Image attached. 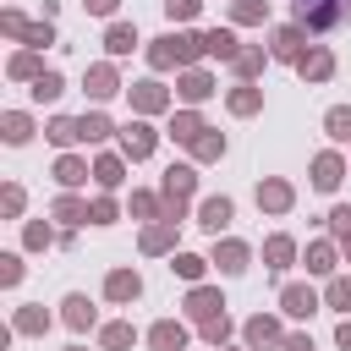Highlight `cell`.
Returning a JSON list of instances; mask_svg holds the SVG:
<instances>
[{
	"instance_id": "6da1fadb",
	"label": "cell",
	"mask_w": 351,
	"mask_h": 351,
	"mask_svg": "<svg viewBox=\"0 0 351 351\" xmlns=\"http://www.w3.org/2000/svg\"><path fill=\"white\" fill-rule=\"evenodd\" d=\"M346 16H351V0H296V27H302V33L340 27Z\"/></svg>"
},
{
	"instance_id": "7a4b0ae2",
	"label": "cell",
	"mask_w": 351,
	"mask_h": 351,
	"mask_svg": "<svg viewBox=\"0 0 351 351\" xmlns=\"http://www.w3.org/2000/svg\"><path fill=\"white\" fill-rule=\"evenodd\" d=\"M192 186H197V170L192 165H170L165 170V219H181V203L192 197Z\"/></svg>"
},
{
	"instance_id": "3957f363",
	"label": "cell",
	"mask_w": 351,
	"mask_h": 351,
	"mask_svg": "<svg viewBox=\"0 0 351 351\" xmlns=\"http://www.w3.org/2000/svg\"><path fill=\"white\" fill-rule=\"evenodd\" d=\"M0 27H5L11 38H22V44H33V49H44V44H55V33H49V22H27V16H16V11H5V16H0Z\"/></svg>"
},
{
	"instance_id": "277c9868",
	"label": "cell",
	"mask_w": 351,
	"mask_h": 351,
	"mask_svg": "<svg viewBox=\"0 0 351 351\" xmlns=\"http://www.w3.org/2000/svg\"><path fill=\"white\" fill-rule=\"evenodd\" d=\"M154 143H159V137H154V126H148V121L121 126V154H126V159H148V154H154Z\"/></svg>"
},
{
	"instance_id": "5b68a950",
	"label": "cell",
	"mask_w": 351,
	"mask_h": 351,
	"mask_svg": "<svg viewBox=\"0 0 351 351\" xmlns=\"http://www.w3.org/2000/svg\"><path fill=\"white\" fill-rule=\"evenodd\" d=\"M186 313H192L197 324H208V318H225V302H219V291H208V285H192V296H186Z\"/></svg>"
},
{
	"instance_id": "8992f818",
	"label": "cell",
	"mask_w": 351,
	"mask_h": 351,
	"mask_svg": "<svg viewBox=\"0 0 351 351\" xmlns=\"http://www.w3.org/2000/svg\"><path fill=\"white\" fill-rule=\"evenodd\" d=\"M340 176H346L340 154H318V159H313V186H318V192H335V186H340Z\"/></svg>"
},
{
	"instance_id": "52a82bcc",
	"label": "cell",
	"mask_w": 351,
	"mask_h": 351,
	"mask_svg": "<svg viewBox=\"0 0 351 351\" xmlns=\"http://www.w3.org/2000/svg\"><path fill=\"white\" fill-rule=\"evenodd\" d=\"M230 214H236V208H230V197H203V208H197V225L219 236V230L230 225Z\"/></svg>"
},
{
	"instance_id": "ba28073f",
	"label": "cell",
	"mask_w": 351,
	"mask_h": 351,
	"mask_svg": "<svg viewBox=\"0 0 351 351\" xmlns=\"http://www.w3.org/2000/svg\"><path fill=\"white\" fill-rule=\"evenodd\" d=\"M280 307H285L291 318H313V313H318V296H313L307 285H285V291H280Z\"/></svg>"
},
{
	"instance_id": "9c48e42d",
	"label": "cell",
	"mask_w": 351,
	"mask_h": 351,
	"mask_svg": "<svg viewBox=\"0 0 351 351\" xmlns=\"http://www.w3.org/2000/svg\"><path fill=\"white\" fill-rule=\"evenodd\" d=\"M126 93H132V104H137L143 115H159V110L170 104V93H165L159 82H137V88H126Z\"/></svg>"
},
{
	"instance_id": "30bf717a",
	"label": "cell",
	"mask_w": 351,
	"mask_h": 351,
	"mask_svg": "<svg viewBox=\"0 0 351 351\" xmlns=\"http://www.w3.org/2000/svg\"><path fill=\"white\" fill-rule=\"evenodd\" d=\"M137 291H143V280H137L132 269H115V274L104 280V296H110V302H137Z\"/></svg>"
},
{
	"instance_id": "8fae6325",
	"label": "cell",
	"mask_w": 351,
	"mask_h": 351,
	"mask_svg": "<svg viewBox=\"0 0 351 351\" xmlns=\"http://www.w3.org/2000/svg\"><path fill=\"white\" fill-rule=\"evenodd\" d=\"M148 346H154V351H181V346H186V329H181L176 318H165V324L148 329Z\"/></svg>"
},
{
	"instance_id": "7c38bea8",
	"label": "cell",
	"mask_w": 351,
	"mask_h": 351,
	"mask_svg": "<svg viewBox=\"0 0 351 351\" xmlns=\"http://www.w3.org/2000/svg\"><path fill=\"white\" fill-rule=\"evenodd\" d=\"M296 71H302L307 82H324V77L335 71V55H329V49H307V55L296 60Z\"/></svg>"
},
{
	"instance_id": "4fadbf2b",
	"label": "cell",
	"mask_w": 351,
	"mask_h": 351,
	"mask_svg": "<svg viewBox=\"0 0 351 351\" xmlns=\"http://www.w3.org/2000/svg\"><path fill=\"white\" fill-rule=\"evenodd\" d=\"M176 225H181V219H159V225H148V230H143V252H170V247H176Z\"/></svg>"
},
{
	"instance_id": "5bb4252c",
	"label": "cell",
	"mask_w": 351,
	"mask_h": 351,
	"mask_svg": "<svg viewBox=\"0 0 351 351\" xmlns=\"http://www.w3.org/2000/svg\"><path fill=\"white\" fill-rule=\"evenodd\" d=\"M247 258H252V252H247V241H219V247H214V263H219L225 274H241V269H247Z\"/></svg>"
},
{
	"instance_id": "9a60e30c",
	"label": "cell",
	"mask_w": 351,
	"mask_h": 351,
	"mask_svg": "<svg viewBox=\"0 0 351 351\" xmlns=\"http://www.w3.org/2000/svg\"><path fill=\"white\" fill-rule=\"evenodd\" d=\"M241 335H247V346H280V324H274V318H263V313H258V318H247V329H241Z\"/></svg>"
},
{
	"instance_id": "2e32d148",
	"label": "cell",
	"mask_w": 351,
	"mask_h": 351,
	"mask_svg": "<svg viewBox=\"0 0 351 351\" xmlns=\"http://www.w3.org/2000/svg\"><path fill=\"white\" fill-rule=\"evenodd\" d=\"M269 55H274V60H302V27H280Z\"/></svg>"
},
{
	"instance_id": "e0dca14e",
	"label": "cell",
	"mask_w": 351,
	"mask_h": 351,
	"mask_svg": "<svg viewBox=\"0 0 351 351\" xmlns=\"http://www.w3.org/2000/svg\"><path fill=\"white\" fill-rule=\"evenodd\" d=\"M208 93H214V77H208V71H186V77H181V99H186V104H203Z\"/></svg>"
},
{
	"instance_id": "ac0fdd59",
	"label": "cell",
	"mask_w": 351,
	"mask_h": 351,
	"mask_svg": "<svg viewBox=\"0 0 351 351\" xmlns=\"http://www.w3.org/2000/svg\"><path fill=\"white\" fill-rule=\"evenodd\" d=\"M258 203H263L269 214H285V208H291V186H285V181H263V186H258Z\"/></svg>"
},
{
	"instance_id": "d6986e66",
	"label": "cell",
	"mask_w": 351,
	"mask_h": 351,
	"mask_svg": "<svg viewBox=\"0 0 351 351\" xmlns=\"http://www.w3.org/2000/svg\"><path fill=\"white\" fill-rule=\"evenodd\" d=\"M203 44H208V55H219V60H236V55H241V44H236V33H225V27H214V33H203Z\"/></svg>"
},
{
	"instance_id": "ffe728a7",
	"label": "cell",
	"mask_w": 351,
	"mask_h": 351,
	"mask_svg": "<svg viewBox=\"0 0 351 351\" xmlns=\"http://www.w3.org/2000/svg\"><path fill=\"white\" fill-rule=\"evenodd\" d=\"M88 93H93V99H110V93H121V82H115V66H93V71H88Z\"/></svg>"
},
{
	"instance_id": "44dd1931",
	"label": "cell",
	"mask_w": 351,
	"mask_h": 351,
	"mask_svg": "<svg viewBox=\"0 0 351 351\" xmlns=\"http://www.w3.org/2000/svg\"><path fill=\"white\" fill-rule=\"evenodd\" d=\"M203 132H208V126H203V115H192V110H186V115H176V121H170V137H176V143H197V137H203Z\"/></svg>"
},
{
	"instance_id": "7402d4cb",
	"label": "cell",
	"mask_w": 351,
	"mask_h": 351,
	"mask_svg": "<svg viewBox=\"0 0 351 351\" xmlns=\"http://www.w3.org/2000/svg\"><path fill=\"white\" fill-rule=\"evenodd\" d=\"M263 258H269V269H285V263L296 258V241H291V236H269V241H263Z\"/></svg>"
},
{
	"instance_id": "603a6c76",
	"label": "cell",
	"mask_w": 351,
	"mask_h": 351,
	"mask_svg": "<svg viewBox=\"0 0 351 351\" xmlns=\"http://www.w3.org/2000/svg\"><path fill=\"white\" fill-rule=\"evenodd\" d=\"M60 307H66V313H60V318H66V324H71V329H88V324H93V302H88V296H66V302H60Z\"/></svg>"
},
{
	"instance_id": "cb8c5ba5",
	"label": "cell",
	"mask_w": 351,
	"mask_h": 351,
	"mask_svg": "<svg viewBox=\"0 0 351 351\" xmlns=\"http://www.w3.org/2000/svg\"><path fill=\"white\" fill-rule=\"evenodd\" d=\"M55 181H60V186H82V181H88V165H82L77 154H66V159L55 165Z\"/></svg>"
},
{
	"instance_id": "d4e9b609",
	"label": "cell",
	"mask_w": 351,
	"mask_h": 351,
	"mask_svg": "<svg viewBox=\"0 0 351 351\" xmlns=\"http://www.w3.org/2000/svg\"><path fill=\"white\" fill-rule=\"evenodd\" d=\"M11 329H16V335H44V329H49V313H44V307H22Z\"/></svg>"
},
{
	"instance_id": "484cf974",
	"label": "cell",
	"mask_w": 351,
	"mask_h": 351,
	"mask_svg": "<svg viewBox=\"0 0 351 351\" xmlns=\"http://www.w3.org/2000/svg\"><path fill=\"white\" fill-rule=\"evenodd\" d=\"M324 126H329L335 143H351V104H335V110L324 115Z\"/></svg>"
},
{
	"instance_id": "4316f807",
	"label": "cell",
	"mask_w": 351,
	"mask_h": 351,
	"mask_svg": "<svg viewBox=\"0 0 351 351\" xmlns=\"http://www.w3.org/2000/svg\"><path fill=\"white\" fill-rule=\"evenodd\" d=\"M132 44H137V33H132L126 22H115V27L104 33V49H110V55H132Z\"/></svg>"
},
{
	"instance_id": "83f0119b",
	"label": "cell",
	"mask_w": 351,
	"mask_h": 351,
	"mask_svg": "<svg viewBox=\"0 0 351 351\" xmlns=\"http://www.w3.org/2000/svg\"><path fill=\"white\" fill-rule=\"evenodd\" d=\"M44 132H49V143H60V148H66V143H82V126H77V121H66V115H55Z\"/></svg>"
},
{
	"instance_id": "f1b7e54d",
	"label": "cell",
	"mask_w": 351,
	"mask_h": 351,
	"mask_svg": "<svg viewBox=\"0 0 351 351\" xmlns=\"http://www.w3.org/2000/svg\"><path fill=\"white\" fill-rule=\"evenodd\" d=\"M197 55H208V44H203L197 33H176V60L186 66V60H197Z\"/></svg>"
},
{
	"instance_id": "f546056e",
	"label": "cell",
	"mask_w": 351,
	"mask_h": 351,
	"mask_svg": "<svg viewBox=\"0 0 351 351\" xmlns=\"http://www.w3.org/2000/svg\"><path fill=\"white\" fill-rule=\"evenodd\" d=\"M77 126H82V143H104V137H110V132H115V126H110V121H104V115H99V110H93V115H82V121H77Z\"/></svg>"
},
{
	"instance_id": "4dcf8cb0",
	"label": "cell",
	"mask_w": 351,
	"mask_h": 351,
	"mask_svg": "<svg viewBox=\"0 0 351 351\" xmlns=\"http://www.w3.org/2000/svg\"><path fill=\"white\" fill-rule=\"evenodd\" d=\"M55 219L82 225V219H93V208H88V203H77V197H60V203H55Z\"/></svg>"
},
{
	"instance_id": "1f68e13d",
	"label": "cell",
	"mask_w": 351,
	"mask_h": 351,
	"mask_svg": "<svg viewBox=\"0 0 351 351\" xmlns=\"http://www.w3.org/2000/svg\"><path fill=\"white\" fill-rule=\"evenodd\" d=\"M307 269H313V274H329V269H335V247H329V241H313V247H307Z\"/></svg>"
},
{
	"instance_id": "d6a6232c",
	"label": "cell",
	"mask_w": 351,
	"mask_h": 351,
	"mask_svg": "<svg viewBox=\"0 0 351 351\" xmlns=\"http://www.w3.org/2000/svg\"><path fill=\"white\" fill-rule=\"evenodd\" d=\"M170 269H176L181 280H192V285L203 280V258H197V252H176V258H170Z\"/></svg>"
},
{
	"instance_id": "836d02e7",
	"label": "cell",
	"mask_w": 351,
	"mask_h": 351,
	"mask_svg": "<svg viewBox=\"0 0 351 351\" xmlns=\"http://www.w3.org/2000/svg\"><path fill=\"white\" fill-rule=\"evenodd\" d=\"M99 340H104V351H126V346L137 340V329H132V324H110Z\"/></svg>"
},
{
	"instance_id": "e575fe53",
	"label": "cell",
	"mask_w": 351,
	"mask_h": 351,
	"mask_svg": "<svg viewBox=\"0 0 351 351\" xmlns=\"http://www.w3.org/2000/svg\"><path fill=\"white\" fill-rule=\"evenodd\" d=\"M148 60H154V71H165V66H181V60H176V33H170V38H159V44L148 49Z\"/></svg>"
},
{
	"instance_id": "d590c367",
	"label": "cell",
	"mask_w": 351,
	"mask_h": 351,
	"mask_svg": "<svg viewBox=\"0 0 351 351\" xmlns=\"http://www.w3.org/2000/svg\"><path fill=\"white\" fill-rule=\"evenodd\" d=\"M258 104H263V93H258V88H247V82H241V88L230 93V110H236V115H252Z\"/></svg>"
},
{
	"instance_id": "8d00e7d4",
	"label": "cell",
	"mask_w": 351,
	"mask_h": 351,
	"mask_svg": "<svg viewBox=\"0 0 351 351\" xmlns=\"http://www.w3.org/2000/svg\"><path fill=\"white\" fill-rule=\"evenodd\" d=\"M27 137H33V121H27L22 110H11V115H5V143H27Z\"/></svg>"
},
{
	"instance_id": "74e56055",
	"label": "cell",
	"mask_w": 351,
	"mask_h": 351,
	"mask_svg": "<svg viewBox=\"0 0 351 351\" xmlns=\"http://www.w3.org/2000/svg\"><path fill=\"white\" fill-rule=\"evenodd\" d=\"M93 181H99V186H121V159H115V154H104V159L93 165Z\"/></svg>"
},
{
	"instance_id": "f35d334b",
	"label": "cell",
	"mask_w": 351,
	"mask_h": 351,
	"mask_svg": "<svg viewBox=\"0 0 351 351\" xmlns=\"http://www.w3.org/2000/svg\"><path fill=\"white\" fill-rule=\"evenodd\" d=\"M66 93V82H60V71H44L38 82H33V99H60Z\"/></svg>"
},
{
	"instance_id": "ab89813d",
	"label": "cell",
	"mask_w": 351,
	"mask_h": 351,
	"mask_svg": "<svg viewBox=\"0 0 351 351\" xmlns=\"http://www.w3.org/2000/svg\"><path fill=\"white\" fill-rule=\"evenodd\" d=\"M192 154H197V159H219V154H225V137H219V132H203V137L192 143Z\"/></svg>"
},
{
	"instance_id": "60d3db41",
	"label": "cell",
	"mask_w": 351,
	"mask_h": 351,
	"mask_svg": "<svg viewBox=\"0 0 351 351\" xmlns=\"http://www.w3.org/2000/svg\"><path fill=\"white\" fill-rule=\"evenodd\" d=\"M335 313H351V280H329V296H324Z\"/></svg>"
},
{
	"instance_id": "b9f144b4",
	"label": "cell",
	"mask_w": 351,
	"mask_h": 351,
	"mask_svg": "<svg viewBox=\"0 0 351 351\" xmlns=\"http://www.w3.org/2000/svg\"><path fill=\"white\" fill-rule=\"evenodd\" d=\"M263 11H269V0H236V22H263Z\"/></svg>"
},
{
	"instance_id": "7bdbcfd3",
	"label": "cell",
	"mask_w": 351,
	"mask_h": 351,
	"mask_svg": "<svg viewBox=\"0 0 351 351\" xmlns=\"http://www.w3.org/2000/svg\"><path fill=\"white\" fill-rule=\"evenodd\" d=\"M11 77H33V82H38V77H44V71H38V55H33V49H22V55L11 60Z\"/></svg>"
},
{
	"instance_id": "ee69618b",
	"label": "cell",
	"mask_w": 351,
	"mask_h": 351,
	"mask_svg": "<svg viewBox=\"0 0 351 351\" xmlns=\"http://www.w3.org/2000/svg\"><path fill=\"white\" fill-rule=\"evenodd\" d=\"M230 66H236V77H252V71L263 66V49H241V55H236Z\"/></svg>"
},
{
	"instance_id": "f6af8a7d",
	"label": "cell",
	"mask_w": 351,
	"mask_h": 351,
	"mask_svg": "<svg viewBox=\"0 0 351 351\" xmlns=\"http://www.w3.org/2000/svg\"><path fill=\"white\" fill-rule=\"evenodd\" d=\"M16 280H22V258L5 252V258H0V285H16Z\"/></svg>"
},
{
	"instance_id": "bcb514c9",
	"label": "cell",
	"mask_w": 351,
	"mask_h": 351,
	"mask_svg": "<svg viewBox=\"0 0 351 351\" xmlns=\"http://www.w3.org/2000/svg\"><path fill=\"white\" fill-rule=\"evenodd\" d=\"M197 329H203V340H214V346H219V340L230 335V318H208V324H197Z\"/></svg>"
},
{
	"instance_id": "7dc6e473",
	"label": "cell",
	"mask_w": 351,
	"mask_h": 351,
	"mask_svg": "<svg viewBox=\"0 0 351 351\" xmlns=\"http://www.w3.org/2000/svg\"><path fill=\"white\" fill-rule=\"evenodd\" d=\"M329 225H335V236L346 241V236H351V203H340V208L329 214Z\"/></svg>"
},
{
	"instance_id": "c3c4849f",
	"label": "cell",
	"mask_w": 351,
	"mask_h": 351,
	"mask_svg": "<svg viewBox=\"0 0 351 351\" xmlns=\"http://www.w3.org/2000/svg\"><path fill=\"white\" fill-rule=\"evenodd\" d=\"M132 214H159V197L154 192H132Z\"/></svg>"
},
{
	"instance_id": "681fc988",
	"label": "cell",
	"mask_w": 351,
	"mask_h": 351,
	"mask_svg": "<svg viewBox=\"0 0 351 351\" xmlns=\"http://www.w3.org/2000/svg\"><path fill=\"white\" fill-rule=\"evenodd\" d=\"M93 225H115V197H99L93 203Z\"/></svg>"
},
{
	"instance_id": "f907efd6",
	"label": "cell",
	"mask_w": 351,
	"mask_h": 351,
	"mask_svg": "<svg viewBox=\"0 0 351 351\" xmlns=\"http://www.w3.org/2000/svg\"><path fill=\"white\" fill-rule=\"evenodd\" d=\"M165 11H170L176 22H186V16H197V0H165Z\"/></svg>"
},
{
	"instance_id": "816d5d0a",
	"label": "cell",
	"mask_w": 351,
	"mask_h": 351,
	"mask_svg": "<svg viewBox=\"0 0 351 351\" xmlns=\"http://www.w3.org/2000/svg\"><path fill=\"white\" fill-rule=\"evenodd\" d=\"M55 236H49V225H27V247H49Z\"/></svg>"
},
{
	"instance_id": "f5cc1de1",
	"label": "cell",
	"mask_w": 351,
	"mask_h": 351,
	"mask_svg": "<svg viewBox=\"0 0 351 351\" xmlns=\"http://www.w3.org/2000/svg\"><path fill=\"white\" fill-rule=\"evenodd\" d=\"M5 214H22V186H5Z\"/></svg>"
},
{
	"instance_id": "db71d44e",
	"label": "cell",
	"mask_w": 351,
	"mask_h": 351,
	"mask_svg": "<svg viewBox=\"0 0 351 351\" xmlns=\"http://www.w3.org/2000/svg\"><path fill=\"white\" fill-rule=\"evenodd\" d=\"M280 351H313V340L307 335H291V340H280Z\"/></svg>"
},
{
	"instance_id": "11a10c76",
	"label": "cell",
	"mask_w": 351,
	"mask_h": 351,
	"mask_svg": "<svg viewBox=\"0 0 351 351\" xmlns=\"http://www.w3.org/2000/svg\"><path fill=\"white\" fill-rule=\"evenodd\" d=\"M88 11H93V16H110V11H115V0H88Z\"/></svg>"
},
{
	"instance_id": "9f6ffc18",
	"label": "cell",
	"mask_w": 351,
	"mask_h": 351,
	"mask_svg": "<svg viewBox=\"0 0 351 351\" xmlns=\"http://www.w3.org/2000/svg\"><path fill=\"white\" fill-rule=\"evenodd\" d=\"M335 340H340V346H346V351H351V318H346V324H340V329H335Z\"/></svg>"
},
{
	"instance_id": "6f0895ef",
	"label": "cell",
	"mask_w": 351,
	"mask_h": 351,
	"mask_svg": "<svg viewBox=\"0 0 351 351\" xmlns=\"http://www.w3.org/2000/svg\"><path fill=\"white\" fill-rule=\"evenodd\" d=\"M71 351H82V346H71Z\"/></svg>"
}]
</instances>
